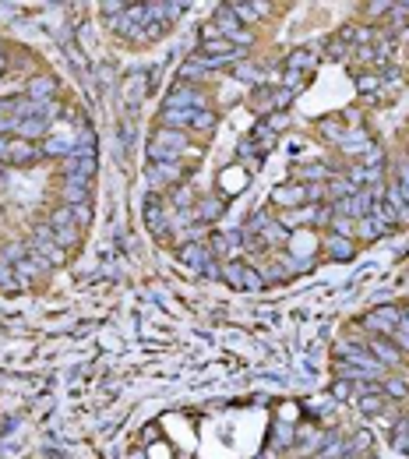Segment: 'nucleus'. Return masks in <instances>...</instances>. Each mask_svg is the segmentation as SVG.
I'll use <instances>...</instances> for the list:
<instances>
[{
    "instance_id": "2",
    "label": "nucleus",
    "mask_w": 409,
    "mask_h": 459,
    "mask_svg": "<svg viewBox=\"0 0 409 459\" xmlns=\"http://www.w3.org/2000/svg\"><path fill=\"white\" fill-rule=\"evenodd\" d=\"M367 325H370V329H384V332L391 329V332H395L398 318H395V311H391V308H381V311H374V315H370V322H367Z\"/></svg>"
},
{
    "instance_id": "3",
    "label": "nucleus",
    "mask_w": 409,
    "mask_h": 459,
    "mask_svg": "<svg viewBox=\"0 0 409 459\" xmlns=\"http://www.w3.org/2000/svg\"><path fill=\"white\" fill-rule=\"evenodd\" d=\"M374 353H377V364H398L402 357H398V350L391 346V343H384V339H377L374 343Z\"/></svg>"
},
{
    "instance_id": "8",
    "label": "nucleus",
    "mask_w": 409,
    "mask_h": 459,
    "mask_svg": "<svg viewBox=\"0 0 409 459\" xmlns=\"http://www.w3.org/2000/svg\"><path fill=\"white\" fill-rule=\"evenodd\" d=\"M388 389H391V396H405V385H402V382H391Z\"/></svg>"
},
{
    "instance_id": "5",
    "label": "nucleus",
    "mask_w": 409,
    "mask_h": 459,
    "mask_svg": "<svg viewBox=\"0 0 409 459\" xmlns=\"http://www.w3.org/2000/svg\"><path fill=\"white\" fill-rule=\"evenodd\" d=\"M395 336H398V343L409 350V318H402V322L395 325Z\"/></svg>"
},
{
    "instance_id": "6",
    "label": "nucleus",
    "mask_w": 409,
    "mask_h": 459,
    "mask_svg": "<svg viewBox=\"0 0 409 459\" xmlns=\"http://www.w3.org/2000/svg\"><path fill=\"white\" fill-rule=\"evenodd\" d=\"M395 448L409 452V424H402V427H398V434H395Z\"/></svg>"
},
{
    "instance_id": "7",
    "label": "nucleus",
    "mask_w": 409,
    "mask_h": 459,
    "mask_svg": "<svg viewBox=\"0 0 409 459\" xmlns=\"http://www.w3.org/2000/svg\"><path fill=\"white\" fill-rule=\"evenodd\" d=\"M398 184H402V187L409 191V156H405V159L398 163Z\"/></svg>"
},
{
    "instance_id": "4",
    "label": "nucleus",
    "mask_w": 409,
    "mask_h": 459,
    "mask_svg": "<svg viewBox=\"0 0 409 459\" xmlns=\"http://www.w3.org/2000/svg\"><path fill=\"white\" fill-rule=\"evenodd\" d=\"M328 251H332L335 258H349V255H353V248H349L346 241H339V237H328Z\"/></svg>"
},
{
    "instance_id": "1",
    "label": "nucleus",
    "mask_w": 409,
    "mask_h": 459,
    "mask_svg": "<svg viewBox=\"0 0 409 459\" xmlns=\"http://www.w3.org/2000/svg\"><path fill=\"white\" fill-rule=\"evenodd\" d=\"M388 205L395 208V215H398V222H409V191L395 180L391 187H388Z\"/></svg>"
}]
</instances>
